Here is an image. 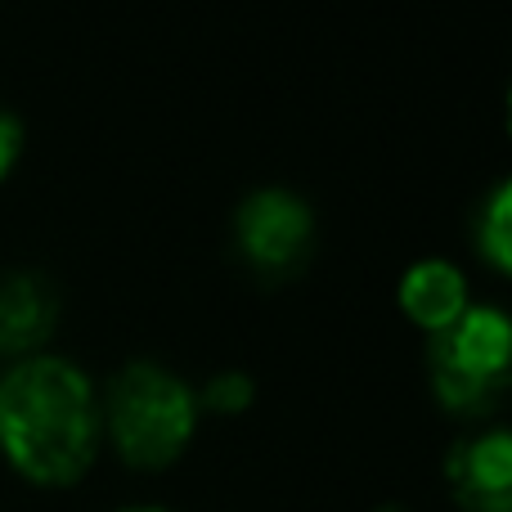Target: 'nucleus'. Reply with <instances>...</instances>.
I'll return each instance as SVG.
<instances>
[{
    "instance_id": "nucleus-1",
    "label": "nucleus",
    "mask_w": 512,
    "mask_h": 512,
    "mask_svg": "<svg viewBox=\"0 0 512 512\" xmlns=\"http://www.w3.org/2000/svg\"><path fill=\"white\" fill-rule=\"evenodd\" d=\"M99 396L63 355H27L0 373V450L41 486H72L95 463Z\"/></svg>"
},
{
    "instance_id": "nucleus-2",
    "label": "nucleus",
    "mask_w": 512,
    "mask_h": 512,
    "mask_svg": "<svg viewBox=\"0 0 512 512\" xmlns=\"http://www.w3.org/2000/svg\"><path fill=\"white\" fill-rule=\"evenodd\" d=\"M99 423L117 454L135 468H162L180 459L198 423V391L158 360H131L108 378Z\"/></svg>"
},
{
    "instance_id": "nucleus-3",
    "label": "nucleus",
    "mask_w": 512,
    "mask_h": 512,
    "mask_svg": "<svg viewBox=\"0 0 512 512\" xmlns=\"http://www.w3.org/2000/svg\"><path fill=\"white\" fill-rule=\"evenodd\" d=\"M427 378L445 409L481 414L512 387V315L468 301L445 328L427 333Z\"/></svg>"
},
{
    "instance_id": "nucleus-4",
    "label": "nucleus",
    "mask_w": 512,
    "mask_h": 512,
    "mask_svg": "<svg viewBox=\"0 0 512 512\" xmlns=\"http://www.w3.org/2000/svg\"><path fill=\"white\" fill-rule=\"evenodd\" d=\"M315 234V207L288 185H256L234 207V248L252 274L270 283L306 270Z\"/></svg>"
},
{
    "instance_id": "nucleus-5",
    "label": "nucleus",
    "mask_w": 512,
    "mask_h": 512,
    "mask_svg": "<svg viewBox=\"0 0 512 512\" xmlns=\"http://www.w3.org/2000/svg\"><path fill=\"white\" fill-rule=\"evenodd\" d=\"M445 481L468 512H512V427H481L450 445Z\"/></svg>"
},
{
    "instance_id": "nucleus-6",
    "label": "nucleus",
    "mask_w": 512,
    "mask_h": 512,
    "mask_svg": "<svg viewBox=\"0 0 512 512\" xmlns=\"http://www.w3.org/2000/svg\"><path fill=\"white\" fill-rule=\"evenodd\" d=\"M59 324V288L41 270L0 274V355L27 360Z\"/></svg>"
},
{
    "instance_id": "nucleus-7",
    "label": "nucleus",
    "mask_w": 512,
    "mask_h": 512,
    "mask_svg": "<svg viewBox=\"0 0 512 512\" xmlns=\"http://www.w3.org/2000/svg\"><path fill=\"white\" fill-rule=\"evenodd\" d=\"M463 306H468V279H463V270L454 261H445V256L414 261L400 274V310H405L414 324H423L427 333L445 328Z\"/></svg>"
},
{
    "instance_id": "nucleus-8",
    "label": "nucleus",
    "mask_w": 512,
    "mask_h": 512,
    "mask_svg": "<svg viewBox=\"0 0 512 512\" xmlns=\"http://www.w3.org/2000/svg\"><path fill=\"white\" fill-rule=\"evenodd\" d=\"M477 248H481V256H490L504 274H512V176L499 180V185L486 194V203H481Z\"/></svg>"
},
{
    "instance_id": "nucleus-9",
    "label": "nucleus",
    "mask_w": 512,
    "mask_h": 512,
    "mask_svg": "<svg viewBox=\"0 0 512 512\" xmlns=\"http://www.w3.org/2000/svg\"><path fill=\"white\" fill-rule=\"evenodd\" d=\"M256 396L252 378L243 369H221L203 382L198 391V409H216V414H234V409H248Z\"/></svg>"
},
{
    "instance_id": "nucleus-10",
    "label": "nucleus",
    "mask_w": 512,
    "mask_h": 512,
    "mask_svg": "<svg viewBox=\"0 0 512 512\" xmlns=\"http://www.w3.org/2000/svg\"><path fill=\"white\" fill-rule=\"evenodd\" d=\"M18 153H23V122L9 108H0V180L14 171Z\"/></svg>"
},
{
    "instance_id": "nucleus-11",
    "label": "nucleus",
    "mask_w": 512,
    "mask_h": 512,
    "mask_svg": "<svg viewBox=\"0 0 512 512\" xmlns=\"http://www.w3.org/2000/svg\"><path fill=\"white\" fill-rule=\"evenodd\" d=\"M508 135H512V81H508Z\"/></svg>"
},
{
    "instance_id": "nucleus-12",
    "label": "nucleus",
    "mask_w": 512,
    "mask_h": 512,
    "mask_svg": "<svg viewBox=\"0 0 512 512\" xmlns=\"http://www.w3.org/2000/svg\"><path fill=\"white\" fill-rule=\"evenodd\" d=\"M122 512H162V508H122Z\"/></svg>"
}]
</instances>
